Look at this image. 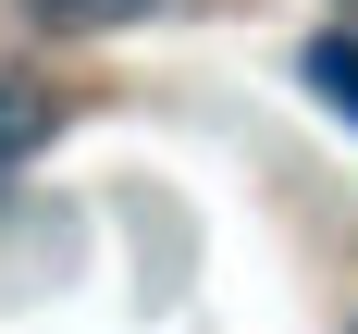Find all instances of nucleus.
I'll list each match as a JSON object with an SVG mask.
<instances>
[{
  "instance_id": "1",
  "label": "nucleus",
  "mask_w": 358,
  "mask_h": 334,
  "mask_svg": "<svg viewBox=\"0 0 358 334\" xmlns=\"http://www.w3.org/2000/svg\"><path fill=\"white\" fill-rule=\"evenodd\" d=\"M309 87H322V99L358 124V37H309Z\"/></svg>"
},
{
  "instance_id": "2",
  "label": "nucleus",
  "mask_w": 358,
  "mask_h": 334,
  "mask_svg": "<svg viewBox=\"0 0 358 334\" xmlns=\"http://www.w3.org/2000/svg\"><path fill=\"white\" fill-rule=\"evenodd\" d=\"M50 13H136V0H50Z\"/></svg>"
}]
</instances>
